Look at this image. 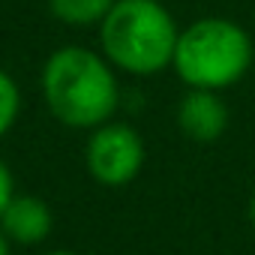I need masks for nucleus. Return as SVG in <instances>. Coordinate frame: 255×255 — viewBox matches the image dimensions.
I'll return each mask as SVG.
<instances>
[{
  "label": "nucleus",
  "instance_id": "11",
  "mask_svg": "<svg viewBox=\"0 0 255 255\" xmlns=\"http://www.w3.org/2000/svg\"><path fill=\"white\" fill-rule=\"evenodd\" d=\"M0 255H12V243H9V237L0 231Z\"/></svg>",
  "mask_w": 255,
  "mask_h": 255
},
{
  "label": "nucleus",
  "instance_id": "7",
  "mask_svg": "<svg viewBox=\"0 0 255 255\" xmlns=\"http://www.w3.org/2000/svg\"><path fill=\"white\" fill-rule=\"evenodd\" d=\"M114 0H48V9L60 24L69 27H99Z\"/></svg>",
  "mask_w": 255,
  "mask_h": 255
},
{
  "label": "nucleus",
  "instance_id": "4",
  "mask_svg": "<svg viewBox=\"0 0 255 255\" xmlns=\"http://www.w3.org/2000/svg\"><path fill=\"white\" fill-rule=\"evenodd\" d=\"M144 159H147V147L135 126L108 120L90 129V138L84 147V165L96 183L111 189L132 183L141 174Z\"/></svg>",
  "mask_w": 255,
  "mask_h": 255
},
{
  "label": "nucleus",
  "instance_id": "9",
  "mask_svg": "<svg viewBox=\"0 0 255 255\" xmlns=\"http://www.w3.org/2000/svg\"><path fill=\"white\" fill-rule=\"evenodd\" d=\"M12 195H15V183H12V171H9V165L0 159V216H3V210H6V204L12 201Z\"/></svg>",
  "mask_w": 255,
  "mask_h": 255
},
{
  "label": "nucleus",
  "instance_id": "1",
  "mask_svg": "<svg viewBox=\"0 0 255 255\" xmlns=\"http://www.w3.org/2000/svg\"><path fill=\"white\" fill-rule=\"evenodd\" d=\"M42 96L51 117L69 129H96L120 105L117 69L102 51L63 45L42 66Z\"/></svg>",
  "mask_w": 255,
  "mask_h": 255
},
{
  "label": "nucleus",
  "instance_id": "5",
  "mask_svg": "<svg viewBox=\"0 0 255 255\" xmlns=\"http://www.w3.org/2000/svg\"><path fill=\"white\" fill-rule=\"evenodd\" d=\"M228 105L219 90H198L186 87L177 102V129L195 144H213L228 129Z\"/></svg>",
  "mask_w": 255,
  "mask_h": 255
},
{
  "label": "nucleus",
  "instance_id": "10",
  "mask_svg": "<svg viewBox=\"0 0 255 255\" xmlns=\"http://www.w3.org/2000/svg\"><path fill=\"white\" fill-rule=\"evenodd\" d=\"M246 213H249V222H252V231H255V186L249 192V204H246Z\"/></svg>",
  "mask_w": 255,
  "mask_h": 255
},
{
  "label": "nucleus",
  "instance_id": "6",
  "mask_svg": "<svg viewBox=\"0 0 255 255\" xmlns=\"http://www.w3.org/2000/svg\"><path fill=\"white\" fill-rule=\"evenodd\" d=\"M54 228L51 207L36 195H12L0 216V231L9 237V243L18 246H36L42 243Z\"/></svg>",
  "mask_w": 255,
  "mask_h": 255
},
{
  "label": "nucleus",
  "instance_id": "3",
  "mask_svg": "<svg viewBox=\"0 0 255 255\" xmlns=\"http://www.w3.org/2000/svg\"><path fill=\"white\" fill-rule=\"evenodd\" d=\"M252 57L255 45L240 21L222 15H204L180 27L171 69L186 87L222 93L246 78Z\"/></svg>",
  "mask_w": 255,
  "mask_h": 255
},
{
  "label": "nucleus",
  "instance_id": "12",
  "mask_svg": "<svg viewBox=\"0 0 255 255\" xmlns=\"http://www.w3.org/2000/svg\"><path fill=\"white\" fill-rule=\"evenodd\" d=\"M45 255H78V252H72V249H51V252H45Z\"/></svg>",
  "mask_w": 255,
  "mask_h": 255
},
{
  "label": "nucleus",
  "instance_id": "8",
  "mask_svg": "<svg viewBox=\"0 0 255 255\" xmlns=\"http://www.w3.org/2000/svg\"><path fill=\"white\" fill-rule=\"evenodd\" d=\"M18 111H21V90L6 69H0V138L15 126Z\"/></svg>",
  "mask_w": 255,
  "mask_h": 255
},
{
  "label": "nucleus",
  "instance_id": "2",
  "mask_svg": "<svg viewBox=\"0 0 255 255\" xmlns=\"http://www.w3.org/2000/svg\"><path fill=\"white\" fill-rule=\"evenodd\" d=\"M180 27L159 0H114L99 24V51L117 72L150 78L174 63Z\"/></svg>",
  "mask_w": 255,
  "mask_h": 255
}]
</instances>
